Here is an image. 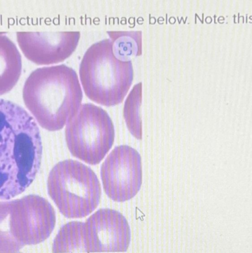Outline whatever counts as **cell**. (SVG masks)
I'll list each match as a JSON object with an SVG mask.
<instances>
[{
	"mask_svg": "<svg viewBox=\"0 0 252 253\" xmlns=\"http://www.w3.org/2000/svg\"><path fill=\"white\" fill-rule=\"evenodd\" d=\"M84 223L71 221L63 225L52 245L53 253H87L84 243Z\"/></svg>",
	"mask_w": 252,
	"mask_h": 253,
	"instance_id": "7c38bea8",
	"label": "cell"
},
{
	"mask_svg": "<svg viewBox=\"0 0 252 253\" xmlns=\"http://www.w3.org/2000/svg\"><path fill=\"white\" fill-rule=\"evenodd\" d=\"M113 46V52L118 59L131 61L143 53L142 31H107Z\"/></svg>",
	"mask_w": 252,
	"mask_h": 253,
	"instance_id": "8fae6325",
	"label": "cell"
},
{
	"mask_svg": "<svg viewBox=\"0 0 252 253\" xmlns=\"http://www.w3.org/2000/svg\"><path fill=\"white\" fill-rule=\"evenodd\" d=\"M142 95L143 84L139 83L133 87L126 98L123 108V117L128 130L137 139L143 138L142 126Z\"/></svg>",
	"mask_w": 252,
	"mask_h": 253,
	"instance_id": "4fadbf2b",
	"label": "cell"
},
{
	"mask_svg": "<svg viewBox=\"0 0 252 253\" xmlns=\"http://www.w3.org/2000/svg\"><path fill=\"white\" fill-rule=\"evenodd\" d=\"M65 138L74 157L90 165H97L112 147L115 129L105 110L94 104L86 103L68 122Z\"/></svg>",
	"mask_w": 252,
	"mask_h": 253,
	"instance_id": "5b68a950",
	"label": "cell"
},
{
	"mask_svg": "<svg viewBox=\"0 0 252 253\" xmlns=\"http://www.w3.org/2000/svg\"><path fill=\"white\" fill-rule=\"evenodd\" d=\"M42 137L34 118L22 107L0 99V200L22 194L42 163Z\"/></svg>",
	"mask_w": 252,
	"mask_h": 253,
	"instance_id": "6da1fadb",
	"label": "cell"
},
{
	"mask_svg": "<svg viewBox=\"0 0 252 253\" xmlns=\"http://www.w3.org/2000/svg\"><path fill=\"white\" fill-rule=\"evenodd\" d=\"M48 194L69 219L84 218L99 206L101 186L94 171L74 160L58 163L50 172Z\"/></svg>",
	"mask_w": 252,
	"mask_h": 253,
	"instance_id": "277c9868",
	"label": "cell"
},
{
	"mask_svg": "<svg viewBox=\"0 0 252 253\" xmlns=\"http://www.w3.org/2000/svg\"><path fill=\"white\" fill-rule=\"evenodd\" d=\"M17 42L24 55L37 65L63 62L75 52L79 31L18 32Z\"/></svg>",
	"mask_w": 252,
	"mask_h": 253,
	"instance_id": "9c48e42d",
	"label": "cell"
},
{
	"mask_svg": "<svg viewBox=\"0 0 252 253\" xmlns=\"http://www.w3.org/2000/svg\"><path fill=\"white\" fill-rule=\"evenodd\" d=\"M23 99L42 128L60 130L82 105L78 74L65 64L39 68L25 81Z\"/></svg>",
	"mask_w": 252,
	"mask_h": 253,
	"instance_id": "7a4b0ae2",
	"label": "cell"
},
{
	"mask_svg": "<svg viewBox=\"0 0 252 253\" xmlns=\"http://www.w3.org/2000/svg\"><path fill=\"white\" fill-rule=\"evenodd\" d=\"M22 248L12 233L11 201L0 202V253H17Z\"/></svg>",
	"mask_w": 252,
	"mask_h": 253,
	"instance_id": "5bb4252c",
	"label": "cell"
},
{
	"mask_svg": "<svg viewBox=\"0 0 252 253\" xmlns=\"http://www.w3.org/2000/svg\"><path fill=\"white\" fill-rule=\"evenodd\" d=\"M101 176L104 191L111 200L119 203L128 201L141 189V156L130 146H117L102 164Z\"/></svg>",
	"mask_w": 252,
	"mask_h": 253,
	"instance_id": "8992f818",
	"label": "cell"
},
{
	"mask_svg": "<svg viewBox=\"0 0 252 253\" xmlns=\"http://www.w3.org/2000/svg\"><path fill=\"white\" fill-rule=\"evenodd\" d=\"M55 222L53 207L40 196L28 195L11 201L12 233L22 248L48 239Z\"/></svg>",
	"mask_w": 252,
	"mask_h": 253,
	"instance_id": "52a82bcc",
	"label": "cell"
},
{
	"mask_svg": "<svg viewBox=\"0 0 252 253\" xmlns=\"http://www.w3.org/2000/svg\"><path fill=\"white\" fill-rule=\"evenodd\" d=\"M22 69L19 49L5 33H0V95L13 89L19 81Z\"/></svg>",
	"mask_w": 252,
	"mask_h": 253,
	"instance_id": "30bf717a",
	"label": "cell"
},
{
	"mask_svg": "<svg viewBox=\"0 0 252 253\" xmlns=\"http://www.w3.org/2000/svg\"><path fill=\"white\" fill-rule=\"evenodd\" d=\"M79 77L89 99L104 106L119 105L126 97L134 80L131 61L118 59L108 39L90 46L83 56Z\"/></svg>",
	"mask_w": 252,
	"mask_h": 253,
	"instance_id": "3957f363",
	"label": "cell"
},
{
	"mask_svg": "<svg viewBox=\"0 0 252 253\" xmlns=\"http://www.w3.org/2000/svg\"><path fill=\"white\" fill-rule=\"evenodd\" d=\"M247 22V23L248 22V15H247V22Z\"/></svg>",
	"mask_w": 252,
	"mask_h": 253,
	"instance_id": "9a60e30c",
	"label": "cell"
},
{
	"mask_svg": "<svg viewBox=\"0 0 252 253\" xmlns=\"http://www.w3.org/2000/svg\"><path fill=\"white\" fill-rule=\"evenodd\" d=\"M84 238L87 253L126 252L131 229L120 212L101 209L84 223Z\"/></svg>",
	"mask_w": 252,
	"mask_h": 253,
	"instance_id": "ba28073f",
	"label": "cell"
}]
</instances>
